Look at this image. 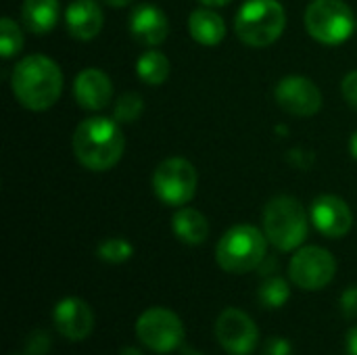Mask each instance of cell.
<instances>
[{"label": "cell", "instance_id": "12", "mask_svg": "<svg viewBox=\"0 0 357 355\" xmlns=\"http://www.w3.org/2000/svg\"><path fill=\"white\" fill-rule=\"evenodd\" d=\"M312 222L326 239H343L354 226V213L341 197L320 195L312 203Z\"/></svg>", "mask_w": 357, "mask_h": 355}, {"label": "cell", "instance_id": "6", "mask_svg": "<svg viewBox=\"0 0 357 355\" xmlns=\"http://www.w3.org/2000/svg\"><path fill=\"white\" fill-rule=\"evenodd\" d=\"M356 17L343 0H314L305 10V27L310 36L326 46H339L349 40L356 29Z\"/></svg>", "mask_w": 357, "mask_h": 355}, {"label": "cell", "instance_id": "27", "mask_svg": "<svg viewBox=\"0 0 357 355\" xmlns=\"http://www.w3.org/2000/svg\"><path fill=\"white\" fill-rule=\"evenodd\" d=\"M341 310L345 318H357V287H349L341 295Z\"/></svg>", "mask_w": 357, "mask_h": 355}, {"label": "cell", "instance_id": "20", "mask_svg": "<svg viewBox=\"0 0 357 355\" xmlns=\"http://www.w3.org/2000/svg\"><path fill=\"white\" fill-rule=\"evenodd\" d=\"M138 77L144 84L161 86L169 77V59L161 50H146L136 63Z\"/></svg>", "mask_w": 357, "mask_h": 355}, {"label": "cell", "instance_id": "30", "mask_svg": "<svg viewBox=\"0 0 357 355\" xmlns=\"http://www.w3.org/2000/svg\"><path fill=\"white\" fill-rule=\"evenodd\" d=\"M105 4H109V6H128V4H132L134 0H102Z\"/></svg>", "mask_w": 357, "mask_h": 355}, {"label": "cell", "instance_id": "8", "mask_svg": "<svg viewBox=\"0 0 357 355\" xmlns=\"http://www.w3.org/2000/svg\"><path fill=\"white\" fill-rule=\"evenodd\" d=\"M136 335L142 345L157 354H169L184 341L182 320L167 308H151L140 314L136 322Z\"/></svg>", "mask_w": 357, "mask_h": 355}, {"label": "cell", "instance_id": "31", "mask_svg": "<svg viewBox=\"0 0 357 355\" xmlns=\"http://www.w3.org/2000/svg\"><path fill=\"white\" fill-rule=\"evenodd\" d=\"M199 2H203L205 6H226L232 0H199Z\"/></svg>", "mask_w": 357, "mask_h": 355}, {"label": "cell", "instance_id": "16", "mask_svg": "<svg viewBox=\"0 0 357 355\" xmlns=\"http://www.w3.org/2000/svg\"><path fill=\"white\" fill-rule=\"evenodd\" d=\"M65 25L75 40H94L102 29V10L94 0H73L65 10Z\"/></svg>", "mask_w": 357, "mask_h": 355}, {"label": "cell", "instance_id": "2", "mask_svg": "<svg viewBox=\"0 0 357 355\" xmlns=\"http://www.w3.org/2000/svg\"><path fill=\"white\" fill-rule=\"evenodd\" d=\"M126 138L115 119L88 117L73 132V153L90 172H109L123 155Z\"/></svg>", "mask_w": 357, "mask_h": 355}, {"label": "cell", "instance_id": "26", "mask_svg": "<svg viewBox=\"0 0 357 355\" xmlns=\"http://www.w3.org/2000/svg\"><path fill=\"white\" fill-rule=\"evenodd\" d=\"M341 92H343L345 100H347L354 109H357V69L345 75V80H343V84H341Z\"/></svg>", "mask_w": 357, "mask_h": 355}, {"label": "cell", "instance_id": "34", "mask_svg": "<svg viewBox=\"0 0 357 355\" xmlns=\"http://www.w3.org/2000/svg\"><path fill=\"white\" fill-rule=\"evenodd\" d=\"M184 355H205V354H201V352H195V349H186V352H184Z\"/></svg>", "mask_w": 357, "mask_h": 355}, {"label": "cell", "instance_id": "13", "mask_svg": "<svg viewBox=\"0 0 357 355\" xmlns=\"http://www.w3.org/2000/svg\"><path fill=\"white\" fill-rule=\"evenodd\" d=\"M54 326L69 341L86 339L94 328V314L90 305L77 297H65L54 308Z\"/></svg>", "mask_w": 357, "mask_h": 355}, {"label": "cell", "instance_id": "25", "mask_svg": "<svg viewBox=\"0 0 357 355\" xmlns=\"http://www.w3.org/2000/svg\"><path fill=\"white\" fill-rule=\"evenodd\" d=\"M50 349V337L44 331H33L27 339V354L44 355Z\"/></svg>", "mask_w": 357, "mask_h": 355}, {"label": "cell", "instance_id": "22", "mask_svg": "<svg viewBox=\"0 0 357 355\" xmlns=\"http://www.w3.org/2000/svg\"><path fill=\"white\" fill-rule=\"evenodd\" d=\"M142 111H144L142 96L136 92H126L117 98L115 109H113V117L117 123H132L142 115Z\"/></svg>", "mask_w": 357, "mask_h": 355}, {"label": "cell", "instance_id": "15", "mask_svg": "<svg viewBox=\"0 0 357 355\" xmlns=\"http://www.w3.org/2000/svg\"><path fill=\"white\" fill-rule=\"evenodd\" d=\"M73 96L77 105L86 111H98L107 107L113 98V84L109 75L96 67L79 71L73 84Z\"/></svg>", "mask_w": 357, "mask_h": 355}, {"label": "cell", "instance_id": "19", "mask_svg": "<svg viewBox=\"0 0 357 355\" xmlns=\"http://www.w3.org/2000/svg\"><path fill=\"white\" fill-rule=\"evenodd\" d=\"M172 228L182 243L192 245V247L205 243L207 234H209V224H207L205 216L197 209H190V207H182L174 216Z\"/></svg>", "mask_w": 357, "mask_h": 355}, {"label": "cell", "instance_id": "32", "mask_svg": "<svg viewBox=\"0 0 357 355\" xmlns=\"http://www.w3.org/2000/svg\"><path fill=\"white\" fill-rule=\"evenodd\" d=\"M349 153H351L354 159H357V132L351 136V140H349Z\"/></svg>", "mask_w": 357, "mask_h": 355}, {"label": "cell", "instance_id": "3", "mask_svg": "<svg viewBox=\"0 0 357 355\" xmlns=\"http://www.w3.org/2000/svg\"><path fill=\"white\" fill-rule=\"evenodd\" d=\"M268 236L255 226L241 224L230 228L215 247V259L230 274H247L266 259Z\"/></svg>", "mask_w": 357, "mask_h": 355}, {"label": "cell", "instance_id": "24", "mask_svg": "<svg viewBox=\"0 0 357 355\" xmlns=\"http://www.w3.org/2000/svg\"><path fill=\"white\" fill-rule=\"evenodd\" d=\"M96 255L107 264H123L134 255V247L126 239H107L98 245Z\"/></svg>", "mask_w": 357, "mask_h": 355}, {"label": "cell", "instance_id": "18", "mask_svg": "<svg viewBox=\"0 0 357 355\" xmlns=\"http://www.w3.org/2000/svg\"><path fill=\"white\" fill-rule=\"evenodd\" d=\"M188 31H190V36H192V40L197 44L218 46L226 38V23L211 8H197V10L190 13Z\"/></svg>", "mask_w": 357, "mask_h": 355}, {"label": "cell", "instance_id": "29", "mask_svg": "<svg viewBox=\"0 0 357 355\" xmlns=\"http://www.w3.org/2000/svg\"><path fill=\"white\" fill-rule=\"evenodd\" d=\"M347 355H357V326H354L349 333H347Z\"/></svg>", "mask_w": 357, "mask_h": 355}, {"label": "cell", "instance_id": "5", "mask_svg": "<svg viewBox=\"0 0 357 355\" xmlns=\"http://www.w3.org/2000/svg\"><path fill=\"white\" fill-rule=\"evenodd\" d=\"M303 205L289 195L274 197L264 209V232L278 251H295L307 239Z\"/></svg>", "mask_w": 357, "mask_h": 355}, {"label": "cell", "instance_id": "9", "mask_svg": "<svg viewBox=\"0 0 357 355\" xmlns=\"http://www.w3.org/2000/svg\"><path fill=\"white\" fill-rule=\"evenodd\" d=\"M337 274V259L322 247H301L289 264L291 280L303 291H320Z\"/></svg>", "mask_w": 357, "mask_h": 355}, {"label": "cell", "instance_id": "11", "mask_svg": "<svg viewBox=\"0 0 357 355\" xmlns=\"http://www.w3.org/2000/svg\"><path fill=\"white\" fill-rule=\"evenodd\" d=\"M274 96L278 105L297 117H312L322 109V92L320 88L301 75H289L278 82Z\"/></svg>", "mask_w": 357, "mask_h": 355}, {"label": "cell", "instance_id": "21", "mask_svg": "<svg viewBox=\"0 0 357 355\" xmlns=\"http://www.w3.org/2000/svg\"><path fill=\"white\" fill-rule=\"evenodd\" d=\"M23 48V33L10 17L0 19V54L2 59L15 56Z\"/></svg>", "mask_w": 357, "mask_h": 355}, {"label": "cell", "instance_id": "10", "mask_svg": "<svg viewBox=\"0 0 357 355\" xmlns=\"http://www.w3.org/2000/svg\"><path fill=\"white\" fill-rule=\"evenodd\" d=\"M215 337L222 349L230 355H249L257 347L259 331L243 310L228 308L215 320Z\"/></svg>", "mask_w": 357, "mask_h": 355}, {"label": "cell", "instance_id": "1", "mask_svg": "<svg viewBox=\"0 0 357 355\" xmlns=\"http://www.w3.org/2000/svg\"><path fill=\"white\" fill-rule=\"evenodd\" d=\"M10 88L21 107L29 111H46L63 92V73L52 59L29 54L15 65Z\"/></svg>", "mask_w": 357, "mask_h": 355}, {"label": "cell", "instance_id": "28", "mask_svg": "<svg viewBox=\"0 0 357 355\" xmlns=\"http://www.w3.org/2000/svg\"><path fill=\"white\" fill-rule=\"evenodd\" d=\"M266 355H293L291 341L282 339V337H274L268 341L266 345Z\"/></svg>", "mask_w": 357, "mask_h": 355}, {"label": "cell", "instance_id": "14", "mask_svg": "<svg viewBox=\"0 0 357 355\" xmlns=\"http://www.w3.org/2000/svg\"><path fill=\"white\" fill-rule=\"evenodd\" d=\"M130 33L142 46H159L169 33L165 13L155 4H138L130 15Z\"/></svg>", "mask_w": 357, "mask_h": 355}, {"label": "cell", "instance_id": "23", "mask_svg": "<svg viewBox=\"0 0 357 355\" xmlns=\"http://www.w3.org/2000/svg\"><path fill=\"white\" fill-rule=\"evenodd\" d=\"M289 295H291V289L289 285L282 280V278H268L261 289H259V301L264 308H272V310H278L282 308L287 301H289Z\"/></svg>", "mask_w": 357, "mask_h": 355}, {"label": "cell", "instance_id": "7", "mask_svg": "<svg viewBox=\"0 0 357 355\" xmlns=\"http://www.w3.org/2000/svg\"><path fill=\"white\" fill-rule=\"evenodd\" d=\"M199 176L190 161L182 157H169L161 161L153 174V190L161 203L172 207H184L197 195Z\"/></svg>", "mask_w": 357, "mask_h": 355}, {"label": "cell", "instance_id": "33", "mask_svg": "<svg viewBox=\"0 0 357 355\" xmlns=\"http://www.w3.org/2000/svg\"><path fill=\"white\" fill-rule=\"evenodd\" d=\"M119 355H144V354H142V352H140L138 347H123V349H121V354H119Z\"/></svg>", "mask_w": 357, "mask_h": 355}, {"label": "cell", "instance_id": "4", "mask_svg": "<svg viewBox=\"0 0 357 355\" xmlns=\"http://www.w3.org/2000/svg\"><path fill=\"white\" fill-rule=\"evenodd\" d=\"M287 27V13L276 0H249L241 6L234 29L243 44L264 48L274 44Z\"/></svg>", "mask_w": 357, "mask_h": 355}, {"label": "cell", "instance_id": "17", "mask_svg": "<svg viewBox=\"0 0 357 355\" xmlns=\"http://www.w3.org/2000/svg\"><path fill=\"white\" fill-rule=\"evenodd\" d=\"M61 17L59 0H23L21 6V21L27 31L36 36H44L54 29Z\"/></svg>", "mask_w": 357, "mask_h": 355}, {"label": "cell", "instance_id": "35", "mask_svg": "<svg viewBox=\"0 0 357 355\" xmlns=\"http://www.w3.org/2000/svg\"><path fill=\"white\" fill-rule=\"evenodd\" d=\"M356 29H357V21H356Z\"/></svg>", "mask_w": 357, "mask_h": 355}]
</instances>
